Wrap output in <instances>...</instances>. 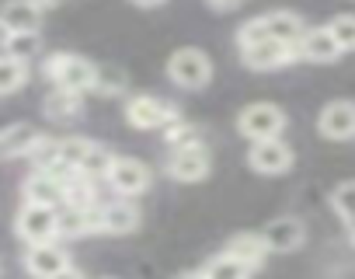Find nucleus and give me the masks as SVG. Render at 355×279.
<instances>
[{"label": "nucleus", "mask_w": 355, "mask_h": 279, "mask_svg": "<svg viewBox=\"0 0 355 279\" xmlns=\"http://www.w3.org/2000/svg\"><path fill=\"white\" fill-rule=\"evenodd\" d=\"M46 77L56 81V87H67V91H87L94 87L98 81V67H91L87 60L80 56H70V53H53L46 60Z\"/></svg>", "instance_id": "nucleus-1"}, {"label": "nucleus", "mask_w": 355, "mask_h": 279, "mask_svg": "<svg viewBox=\"0 0 355 279\" xmlns=\"http://www.w3.org/2000/svg\"><path fill=\"white\" fill-rule=\"evenodd\" d=\"M167 74L178 87H189V91H199L209 84L213 77V63L202 49H178L167 63Z\"/></svg>", "instance_id": "nucleus-2"}, {"label": "nucleus", "mask_w": 355, "mask_h": 279, "mask_svg": "<svg viewBox=\"0 0 355 279\" xmlns=\"http://www.w3.org/2000/svg\"><path fill=\"white\" fill-rule=\"evenodd\" d=\"M18 237L25 244H46L60 234V213L53 206H39V203H25L18 210Z\"/></svg>", "instance_id": "nucleus-3"}, {"label": "nucleus", "mask_w": 355, "mask_h": 279, "mask_svg": "<svg viewBox=\"0 0 355 279\" xmlns=\"http://www.w3.org/2000/svg\"><path fill=\"white\" fill-rule=\"evenodd\" d=\"M282 126H286V115H282V108H275V105H251V108H244L241 112V119H237V129L248 136V140H275L279 133H282Z\"/></svg>", "instance_id": "nucleus-4"}, {"label": "nucleus", "mask_w": 355, "mask_h": 279, "mask_svg": "<svg viewBox=\"0 0 355 279\" xmlns=\"http://www.w3.org/2000/svg\"><path fill=\"white\" fill-rule=\"evenodd\" d=\"M125 119H129L136 129H167L171 122H178V108L167 105V101H160V98L139 94V98L129 101Z\"/></svg>", "instance_id": "nucleus-5"}, {"label": "nucleus", "mask_w": 355, "mask_h": 279, "mask_svg": "<svg viewBox=\"0 0 355 279\" xmlns=\"http://www.w3.org/2000/svg\"><path fill=\"white\" fill-rule=\"evenodd\" d=\"M167 175L178 178V182H199L209 175V151L206 147H182L174 151L171 161H167Z\"/></svg>", "instance_id": "nucleus-6"}, {"label": "nucleus", "mask_w": 355, "mask_h": 279, "mask_svg": "<svg viewBox=\"0 0 355 279\" xmlns=\"http://www.w3.org/2000/svg\"><path fill=\"white\" fill-rule=\"evenodd\" d=\"M248 161L261 175H282L293 164V151L282 144V140H258V144L251 147V154H248Z\"/></svg>", "instance_id": "nucleus-7"}, {"label": "nucleus", "mask_w": 355, "mask_h": 279, "mask_svg": "<svg viewBox=\"0 0 355 279\" xmlns=\"http://www.w3.org/2000/svg\"><path fill=\"white\" fill-rule=\"evenodd\" d=\"M25 269H28V276H35V279H53V276H60L63 269H70V262H67V251H60L53 241H46V244H28V251H25Z\"/></svg>", "instance_id": "nucleus-8"}, {"label": "nucleus", "mask_w": 355, "mask_h": 279, "mask_svg": "<svg viewBox=\"0 0 355 279\" xmlns=\"http://www.w3.org/2000/svg\"><path fill=\"white\" fill-rule=\"evenodd\" d=\"M293 60H300V46H286V42H275V39L244 49V63L251 70H275V67H286Z\"/></svg>", "instance_id": "nucleus-9"}, {"label": "nucleus", "mask_w": 355, "mask_h": 279, "mask_svg": "<svg viewBox=\"0 0 355 279\" xmlns=\"http://www.w3.org/2000/svg\"><path fill=\"white\" fill-rule=\"evenodd\" d=\"M42 22V8H35L32 0H11L0 11V25H4V35H25L35 32Z\"/></svg>", "instance_id": "nucleus-10"}, {"label": "nucleus", "mask_w": 355, "mask_h": 279, "mask_svg": "<svg viewBox=\"0 0 355 279\" xmlns=\"http://www.w3.org/2000/svg\"><path fill=\"white\" fill-rule=\"evenodd\" d=\"M317 126H320V133L327 140H348V136H355V105L352 101H331L320 112Z\"/></svg>", "instance_id": "nucleus-11"}, {"label": "nucleus", "mask_w": 355, "mask_h": 279, "mask_svg": "<svg viewBox=\"0 0 355 279\" xmlns=\"http://www.w3.org/2000/svg\"><path fill=\"white\" fill-rule=\"evenodd\" d=\"M108 182H112L115 192L136 196V192H143V189L150 185V171H146V164H139V161H132V158H119L115 168H112V175H108Z\"/></svg>", "instance_id": "nucleus-12"}, {"label": "nucleus", "mask_w": 355, "mask_h": 279, "mask_svg": "<svg viewBox=\"0 0 355 279\" xmlns=\"http://www.w3.org/2000/svg\"><path fill=\"white\" fill-rule=\"evenodd\" d=\"M25 203H39V206H60L67 203V185L60 178H53L49 171H35L28 182H25Z\"/></svg>", "instance_id": "nucleus-13"}, {"label": "nucleus", "mask_w": 355, "mask_h": 279, "mask_svg": "<svg viewBox=\"0 0 355 279\" xmlns=\"http://www.w3.org/2000/svg\"><path fill=\"white\" fill-rule=\"evenodd\" d=\"M261 237H265V244H268L272 251H296V248L303 244L306 230H303V223H300L296 217H282V220H272Z\"/></svg>", "instance_id": "nucleus-14"}, {"label": "nucleus", "mask_w": 355, "mask_h": 279, "mask_svg": "<svg viewBox=\"0 0 355 279\" xmlns=\"http://www.w3.org/2000/svg\"><path fill=\"white\" fill-rule=\"evenodd\" d=\"M300 56H303V60H313V63H331V60L341 56V46H338V39L331 35V28H313V32L303 35Z\"/></svg>", "instance_id": "nucleus-15"}, {"label": "nucleus", "mask_w": 355, "mask_h": 279, "mask_svg": "<svg viewBox=\"0 0 355 279\" xmlns=\"http://www.w3.org/2000/svg\"><path fill=\"white\" fill-rule=\"evenodd\" d=\"M265 25H268V35L275 42H286V46H300L306 35L303 18L296 11H272V15H265Z\"/></svg>", "instance_id": "nucleus-16"}, {"label": "nucleus", "mask_w": 355, "mask_h": 279, "mask_svg": "<svg viewBox=\"0 0 355 279\" xmlns=\"http://www.w3.org/2000/svg\"><path fill=\"white\" fill-rule=\"evenodd\" d=\"M39 144H42V136H39L28 122H18V126H11V129L4 133V140H0V151H4L8 161H15V158H25V154L39 151Z\"/></svg>", "instance_id": "nucleus-17"}, {"label": "nucleus", "mask_w": 355, "mask_h": 279, "mask_svg": "<svg viewBox=\"0 0 355 279\" xmlns=\"http://www.w3.org/2000/svg\"><path fill=\"white\" fill-rule=\"evenodd\" d=\"M268 244H265V237L261 234H237V237H230V244H227V255H234L237 262H244L248 269H258L265 258H268Z\"/></svg>", "instance_id": "nucleus-18"}, {"label": "nucleus", "mask_w": 355, "mask_h": 279, "mask_svg": "<svg viewBox=\"0 0 355 279\" xmlns=\"http://www.w3.org/2000/svg\"><path fill=\"white\" fill-rule=\"evenodd\" d=\"M136 223H139V213L129 203H112V206L101 210V230L105 234H129V230H136Z\"/></svg>", "instance_id": "nucleus-19"}, {"label": "nucleus", "mask_w": 355, "mask_h": 279, "mask_svg": "<svg viewBox=\"0 0 355 279\" xmlns=\"http://www.w3.org/2000/svg\"><path fill=\"white\" fill-rule=\"evenodd\" d=\"M84 101H80V91H67V87H56L46 94V115L49 119H73L80 115Z\"/></svg>", "instance_id": "nucleus-20"}, {"label": "nucleus", "mask_w": 355, "mask_h": 279, "mask_svg": "<svg viewBox=\"0 0 355 279\" xmlns=\"http://www.w3.org/2000/svg\"><path fill=\"white\" fill-rule=\"evenodd\" d=\"M112 168H115V158H112V154H108L105 147L91 144L77 171H80L84 178H108V175H112Z\"/></svg>", "instance_id": "nucleus-21"}, {"label": "nucleus", "mask_w": 355, "mask_h": 279, "mask_svg": "<svg viewBox=\"0 0 355 279\" xmlns=\"http://www.w3.org/2000/svg\"><path fill=\"white\" fill-rule=\"evenodd\" d=\"M0 74H4V77H0V91H4V94H15V91L28 81V63L4 53V60H0Z\"/></svg>", "instance_id": "nucleus-22"}, {"label": "nucleus", "mask_w": 355, "mask_h": 279, "mask_svg": "<svg viewBox=\"0 0 355 279\" xmlns=\"http://www.w3.org/2000/svg\"><path fill=\"white\" fill-rule=\"evenodd\" d=\"M248 272H251V269H248L244 262H237L234 255H227V251L206 265V276H209V279H248Z\"/></svg>", "instance_id": "nucleus-23"}, {"label": "nucleus", "mask_w": 355, "mask_h": 279, "mask_svg": "<svg viewBox=\"0 0 355 279\" xmlns=\"http://www.w3.org/2000/svg\"><path fill=\"white\" fill-rule=\"evenodd\" d=\"M331 203H334L338 217L355 230V182H341V185L331 192Z\"/></svg>", "instance_id": "nucleus-24"}, {"label": "nucleus", "mask_w": 355, "mask_h": 279, "mask_svg": "<svg viewBox=\"0 0 355 279\" xmlns=\"http://www.w3.org/2000/svg\"><path fill=\"white\" fill-rule=\"evenodd\" d=\"M39 32H25V35H4V53L8 56H18V60H25V56H35L39 53Z\"/></svg>", "instance_id": "nucleus-25"}, {"label": "nucleus", "mask_w": 355, "mask_h": 279, "mask_svg": "<svg viewBox=\"0 0 355 279\" xmlns=\"http://www.w3.org/2000/svg\"><path fill=\"white\" fill-rule=\"evenodd\" d=\"M125 74L119 67H98V81H94V91L98 94H122L125 91Z\"/></svg>", "instance_id": "nucleus-26"}, {"label": "nucleus", "mask_w": 355, "mask_h": 279, "mask_svg": "<svg viewBox=\"0 0 355 279\" xmlns=\"http://www.w3.org/2000/svg\"><path fill=\"white\" fill-rule=\"evenodd\" d=\"M327 28H331V35L338 39L341 49H355V15H338Z\"/></svg>", "instance_id": "nucleus-27"}, {"label": "nucleus", "mask_w": 355, "mask_h": 279, "mask_svg": "<svg viewBox=\"0 0 355 279\" xmlns=\"http://www.w3.org/2000/svg\"><path fill=\"white\" fill-rule=\"evenodd\" d=\"M244 0H209V8L213 11H234V8H241Z\"/></svg>", "instance_id": "nucleus-28"}, {"label": "nucleus", "mask_w": 355, "mask_h": 279, "mask_svg": "<svg viewBox=\"0 0 355 279\" xmlns=\"http://www.w3.org/2000/svg\"><path fill=\"white\" fill-rule=\"evenodd\" d=\"M53 279H84V276H80V272L70 265V269H63V272H60V276H53Z\"/></svg>", "instance_id": "nucleus-29"}, {"label": "nucleus", "mask_w": 355, "mask_h": 279, "mask_svg": "<svg viewBox=\"0 0 355 279\" xmlns=\"http://www.w3.org/2000/svg\"><path fill=\"white\" fill-rule=\"evenodd\" d=\"M132 4H139V8H157L160 0H132Z\"/></svg>", "instance_id": "nucleus-30"}, {"label": "nucleus", "mask_w": 355, "mask_h": 279, "mask_svg": "<svg viewBox=\"0 0 355 279\" xmlns=\"http://www.w3.org/2000/svg\"><path fill=\"white\" fill-rule=\"evenodd\" d=\"M182 279H209V276H206V272H185Z\"/></svg>", "instance_id": "nucleus-31"}]
</instances>
